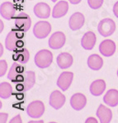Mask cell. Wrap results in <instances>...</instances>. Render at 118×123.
<instances>
[{"instance_id": "1", "label": "cell", "mask_w": 118, "mask_h": 123, "mask_svg": "<svg viewBox=\"0 0 118 123\" xmlns=\"http://www.w3.org/2000/svg\"><path fill=\"white\" fill-rule=\"evenodd\" d=\"M7 79L16 83V88L20 91H27L36 83V75L32 71H28L22 64L15 62L10 68Z\"/></svg>"}, {"instance_id": "2", "label": "cell", "mask_w": 118, "mask_h": 123, "mask_svg": "<svg viewBox=\"0 0 118 123\" xmlns=\"http://www.w3.org/2000/svg\"><path fill=\"white\" fill-rule=\"evenodd\" d=\"M25 45V32L18 29H13L5 39V46L10 51H16L23 49Z\"/></svg>"}, {"instance_id": "3", "label": "cell", "mask_w": 118, "mask_h": 123, "mask_svg": "<svg viewBox=\"0 0 118 123\" xmlns=\"http://www.w3.org/2000/svg\"><path fill=\"white\" fill-rule=\"evenodd\" d=\"M53 61V54L47 49H41L35 55V62L37 67L39 68H46L51 66Z\"/></svg>"}, {"instance_id": "4", "label": "cell", "mask_w": 118, "mask_h": 123, "mask_svg": "<svg viewBox=\"0 0 118 123\" xmlns=\"http://www.w3.org/2000/svg\"><path fill=\"white\" fill-rule=\"evenodd\" d=\"M97 31L103 37H108L111 35L116 31V23L112 19H103L97 25Z\"/></svg>"}, {"instance_id": "5", "label": "cell", "mask_w": 118, "mask_h": 123, "mask_svg": "<svg viewBox=\"0 0 118 123\" xmlns=\"http://www.w3.org/2000/svg\"><path fill=\"white\" fill-rule=\"evenodd\" d=\"M51 31V25L48 21H41L36 23L33 27V34L37 39H42L49 35Z\"/></svg>"}, {"instance_id": "6", "label": "cell", "mask_w": 118, "mask_h": 123, "mask_svg": "<svg viewBox=\"0 0 118 123\" xmlns=\"http://www.w3.org/2000/svg\"><path fill=\"white\" fill-rule=\"evenodd\" d=\"M27 112L31 118H40L45 112V105L41 101H33L27 108Z\"/></svg>"}, {"instance_id": "7", "label": "cell", "mask_w": 118, "mask_h": 123, "mask_svg": "<svg viewBox=\"0 0 118 123\" xmlns=\"http://www.w3.org/2000/svg\"><path fill=\"white\" fill-rule=\"evenodd\" d=\"M16 28L24 32L27 31L31 25V20L28 14L26 12H20L15 17Z\"/></svg>"}, {"instance_id": "8", "label": "cell", "mask_w": 118, "mask_h": 123, "mask_svg": "<svg viewBox=\"0 0 118 123\" xmlns=\"http://www.w3.org/2000/svg\"><path fill=\"white\" fill-rule=\"evenodd\" d=\"M65 40H66V38H65V34L61 31H57L51 36L48 43H49V47L51 49H59L65 45Z\"/></svg>"}, {"instance_id": "9", "label": "cell", "mask_w": 118, "mask_h": 123, "mask_svg": "<svg viewBox=\"0 0 118 123\" xmlns=\"http://www.w3.org/2000/svg\"><path fill=\"white\" fill-rule=\"evenodd\" d=\"M49 104L53 108L58 110L65 104V96L58 90L53 91L50 95Z\"/></svg>"}, {"instance_id": "10", "label": "cell", "mask_w": 118, "mask_h": 123, "mask_svg": "<svg viewBox=\"0 0 118 123\" xmlns=\"http://www.w3.org/2000/svg\"><path fill=\"white\" fill-rule=\"evenodd\" d=\"M16 13H17V11H16L15 6L10 2H5L0 6V14L7 21L15 17Z\"/></svg>"}, {"instance_id": "11", "label": "cell", "mask_w": 118, "mask_h": 123, "mask_svg": "<svg viewBox=\"0 0 118 123\" xmlns=\"http://www.w3.org/2000/svg\"><path fill=\"white\" fill-rule=\"evenodd\" d=\"M74 74L69 71H65L61 73L57 80V85L61 90L66 91L69 86L71 85V83L73 81Z\"/></svg>"}, {"instance_id": "12", "label": "cell", "mask_w": 118, "mask_h": 123, "mask_svg": "<svg viewBox=\"0 0 118 123\" xmlns=\"http://www.w3.org/2000/svg\"><path fill=\"white\" fill-rule=\"evenodd\" d=\"M99 52L104 57H111L116 52V43L111 39H105L99 45Z\"/></svg>"}, {"instance_id": "13", "label": "cell", "mask_w": 118, "mask_h": 123, "mask_svg": "<svg viewBox=\"0 0 118 123\" xmlns=\"http://www.w3.org/2000/svg\"><path fill=\"white\" fill-rule=\"evenodd\" d=\"M96 42H97V37L93 31H88L83 35L81 39V45L86 50H91L94 48Z\"/></svg>"}, {"instance_id": "14", "label": "cell", "mask_w": 118, "mask_h": 123, "mask_svg": "<svg viewBox=\"0 0 118 123\" xmlns=\"http://www.w3.org/2000/svg\"><path fill=\"white\" fill-rule=\"evenodd\" d=\"M84 16L80 12H75L69 17V25L72 31H78L84 25Z\"/></svg>"}, {"instance_id": "15", "label": "cell", "mask_w": 118, "mask_h": 123, "mask_svg": "<svg viewBox=\"0 0 118 123\" xmlns=\"http://www.w3.org/2000/svg\"><path fill=\"white\" fill-rule=\"evenodd\" d=\"M33 12L38 18L46 19L51 15V7L45 3H38L34 7Z\"/></svg>"}, {"instance_id": "16", "label": "cell", "mask_w": 118, "mask_h": 123, "mask_svg": "<svg viewBox=\"0 0 118 123\" xmlns=\"http://www.w3.org/2000/svg\"><path fill=\"white\" fill-rule=\"evenodd\" d=\"M87 104V98L85 95H83L81 93L74 94L70 98V105L74 110L80 111L85 107Z\"/></svg>"}, {"instance_id": "17", "label": "cell", "mask_w": 118, "mask_h": 123, "mask_svg": "<svg viewBox=\"0 0 118 123\" xmlns=\"http://www.w3.org/2000/svg\"><path fill=\"white\" fill-rule=\"evenodd\" d=\"M97 117L99 119L101 123H108L111 121L112 118V112L108 108L104 106L103 104H100L97 110Z\"/></svg>"}, {"instance_id": "18", "label": "cell", "mask_w": 118, "mask_h": 123, "mask_svg": "<svg viewBox=\"0 0 118 123\" xmlns=\"http://www.w3.org/2000/svg\"><path fill=\"white\" fill-rule=\"evenodd\" d=\"M69 10V4L66 1H59L54 7L52 12V17L54 18H61L65 16Z\"/></svg>"}, {"instance_id": "19", "label": "cell", "mask_w": 118, "mask_h": 123, "mask_svg": "<svg viewBox=\"0 0 118 123\" xmlns=\"http://www.w3.org/2000/svg\"><path fill=\"white\" fill-rule=\"evenodd\" d=\"M56 62L59 68L66 69L73 64V57L69 53H61L58 55Z\"/></svg>"}, {"instance_id": "20", "label": "cell", "mask_w": 118, "mask_h": 123, "mask_svg": "<svg viewBox=\"0 0 118 123\" xmlns=\"http://www.w3.org/2000/svg\"><path fill=\"white\" fill-rule=\"evenodd\" d=\"M106 90V83L103 80H96L90 85V93L93 96H100Z\"/></svg>"}, {"instance_id": "21", "label": "cell", "mask_w": 118, "mask_h": 123, "mask_svg": "<svg viewBox=\"0 0 118 123\" xmlns=\"http://www.w3.org/2000/svg\"><path fill=\"white\" fill-rule=\"evenodd\" d=\"M103 101L109 107H116L118 105V90L115 89L109 90L103 97Z\"/></svg>"}, {"instance_id": "22", "label": "cell", "mask_w": 118, "mask_h": 123, "mask_svg": "<svg viewBox=\"0 0 118 123\" xmlns=\"http://www.w3.org/2000/svg\"><path fill=\"white\" fill-rule=\"evenodd\" d=\"M103 60L99 55L92 54L88 58V66L91 70L98 71L103 67Z\"/></svg>"}, {"instance_id": "23", "label": "cell", "mask_w": 118, "mask_h": 123, "mask_svg": "<svg viewBox=\"0 0 118 123\" xmlns=\"http://www.w3.org/2000/svg\"><path fill=\"white\" fill-rule=\"evenodd\" d=\"M30 57V53L27 49H21L16 51L14 54L13 55V59L15 62L21 63V64H26L28 62Z\"/></svg>"}, {"instance_id": "24", "label": "cell", "mask_w": 118, "mask_h": 123, "mask_svg": "<svg viewBox=\"0 0 118 123\" xmlns=\"http://www.w3.org/2000/svg\"><path fill=\"white\" fill-rule=\"evenodd\" d=\"M13 94V88L7 82H2L0 84V97L3 99L9 98Z\"/></svg>"}, {"instance_id": "25", "label": "cell", "mask_w": 118, "mask_h": 123, "mask_svg": "<svg viewBox=\"0 0 118 123\" xmlns=\"http://www.w3.org/2000/svg\"><path fill=\"white\" fill-rule=\"evenodd\" d=\"M88 3L92 9H98L103 6V0H88Z\"/></svg>"}, {"instance_id": "26", "label": "cell", "mask_w": 118, "mask_h": 123, "mask_svg": "<svg viewBox=\"0 0 118 123\" xmlns=\"http://www.w3.org/2000/svg\"><path fill=\"white\" fill-rule=\"evenodd\" d=\"M7 68V62L5 60H1L0 61V76L3 77L4 76V74L6 73Z\"/></svg>"}, {"instance_id": "27", "label": "cell", "mask_w": 118, "mask_h": 123, "mask_svg": "<svg viewBox=\"0 0 118 123\" xmlns=\"http://www.w3.org/2000/svg\"><path fill=\"white\" fill-rule=\"evenodd\" d=\"M10 122L11 123H22V119H21V116H20V115H17V116L14 117L10 121Z\"/></svg>"}, {"instance_id": "28", "label": "cell", "mask_w": 118, "mask_h": 123, "mask_svg": "<svg viewBox=\"0 0 118 123\" xmlns=\"http://www.w3.org/2000/svg\"><path fill=\"white\" fill-rule=\"evenodd\" d=\"M7 117H8V115L7 113H3V112H1V113H0V122L5 123L7 120Z\"/></svg>"}, {"instance_id": "29", "label": "cell", "mask_w": 118, "mask_h": 123, "mask_svg": "<svg viewBox=\"0 0 118 123\" xmlns=\"http://www.w3.org/2000/svg\"><path fill=\"white\" fill-rule=\"evenodd\" d=\"M113 13H114V15L116 16V17H117V18H118V1L115 3V4H114Z\"/></svg>"}, {"instance_id": "30", "label": "cell", "mask_w": 118, "mask_h": 123, "mask_svg": "<svg viewBox=\"0 0 118 123\" xmlns=\"http://www.w3.org/2000/svg\"><path fill=\"white\" fill-rule=\"evenodd\" d=\"M85 122L86 123H97V119H95L94 117H88L85 121Z\"/></svg>"}, {"instance_id": "31", "label": "cell", "mask_w": 118, "mask_h": 123, "mask_svg": "<svg viewBox=\"0 0 118 123\" xmlns=\"http://www.w3.org/2000/svg\"><path fill=\"white\" fill-rule=\"evenodd\" d=\"M82 0H69V2L72 4H78V3H79Z\"/></svg>"}, {"instance_id": "32", "label": "cell", "mask_w": 118, "mask_h": 123, "mask_svg": "<svg viewBox=\"0 0 118 123\" xmlns=\"http://www.w3.org/2000/svg\"><path fill=\"white\" fill-rule=\"evenodd\" d=\"M42 123L44 122V121H30L29 123Z\"/></svg>"}, {"instance_id": "33", "label": "cell", "mask_w": 118, "mask_h": 123, "mask_svg": "<svg viewBox=\"0 0 118 123\" xmlns=\"http://www.w3.org/2000/svg\"><path fill=\"white\" fill-rule=\"evenodd\" d=\"M3 22L1 21V31H3Z\"/></svg>"}, {"instance_id": "34", "label": "cell", "mask_w": 118, "mask_h": 123, "mask_svg": "<svg viewBox=\"0 0 118 123\" xmlns=\"http://www.w3.org/2000/svg\"><path fill=\"white\" fill-rule=\"evenodd\" d=\"M16 2H24V0H15Z\"/></svg>"}, {"instance_id": "35", "label": "cell", "mask_w": 118, "mask_h": 123, "mask_svg": "<svg viewBox=\"0 0 118 123\" xmlns=\"http://www.w3.org/2000/svg\"><path fill=\"white\" fill-rule=\"evenodd\" d=\"M51 1H52V2H56L57 0H51Z\"/></svg>"}, {"instance_id": "36", "label": "cell", "mask_w": 118, "mask_h": 123, "mask_svg": "<svg viewBox=\"0 0 118 123\" xmlns=\"http://www.w3.org/2000/svg\"><path fill=\"white\" fill-rule=\"evenodd\" d=\"M117 77H118V70H117Z\"/></svg>"}]
</instances>
